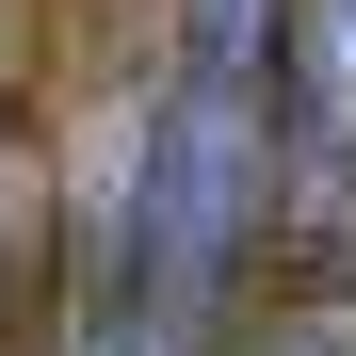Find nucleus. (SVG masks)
Instances as JSON below:
<instances>
[{"label":"nucleus","instance_id":"7ed1b4c3","mask_svg":"<svg viewBox=\"0 0 356 356\" xmlns=\"http://www.w3.org/2000/svg\"><path fill=\"white\" fill-rule=\"evenodd\" d=\"M275 356H356V291H308V308L275 324Z\"/></svg>","mask_w":356,"mask_h":356},{"label":"nucleus","instance_id":"f03ea898","mask_svg":"<svg viewBox=\"0 0 356 356\" xmlns=\"http://www.w3.org/2000/svg\"><path fill=\"white\" fill-rule=\"evenodd\" d=\"M291 97H308V146L356 162V0H308V33H291Z\"/></svg>","mask_w":356,"mask_h":356},{"label":"nucleus","instance_id":"f257e3e1","mask_svg":"<svg viewBox=\"0 0 356 356\" xmlns=\"http://www.w3.org/2000/svg\"><path fill=\"white\" fill-rule=\"evenodd\" d=\"M291 0H195V49H178V97H259L275 81Z\"/></svg>","mask_w":356,"mask_h":356}]
</instances>
